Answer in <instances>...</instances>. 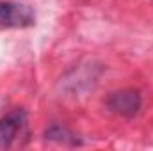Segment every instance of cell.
Returning a JSON list of instances; mask_svg holds the SVG:
<instances>
[{
	"instance_id": "4",
	"label": "cell",
	"mask_w": 153,
	"mask_h": 151,
	"mask_svg": "<svg viewBox=\"0 0 153 151\" xmlns=\"http://www.w3.org/2000/svg\"><path fill=\"white\" fill-rule=\"evenodd\" d=\"M45 137L48 141H55V142H62V144H78V139L75 137V133L70 132L62 124H52L45 132Z\"/></svg>"
},
{
	"instance_id": "3",
	"label": "cell",
	"mask_w": 153,
	"mask_h": 151,
	"mask_svg": "<svg viewBox=\"0 0 153 151\" xmlns=\"http://www.w3.org/2000/svg\"><path fill=\"white\" fill-rule=\"evenodd\" d=\"M105 105L111 112L117 114L121 117H135L141 112L143 96L137 89H123V91L112 93L107 98Z\"/></svg>"
},
{
	"instance_id": "2",
	"label": "cell",
	"mask_w": 153,
	"mask_h": 151,
	"mask_svg": "<svg viewBox=\"0 0 153 151\" xmlns=\"http://www.w3.org/2000/svg\"><path fill=\"white\" fill-rule=\"evenodd\" d=\"M27 133V114L25 110H13L0 119V150L13 148L20 137Z\"/></svg>"
},
{
	"instance_id": "1",
	"label": "cell",
	"mask_w": 153,
	"mask_h": 151,
	"mask_svg": "<svg viewBox=\"0 0 153 151\" xmlns=\"http://www.w3.org/2000/svg\"><path fill=\"white\" fill-rule=\"evenodd\" d=\"M36 23L34 9L11 0H0V27L2 29H25Z\"/></svg>"
}]
</instances>
